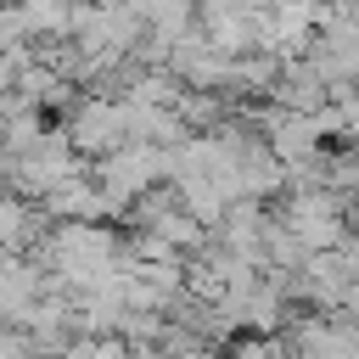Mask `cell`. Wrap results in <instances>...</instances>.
Returning a JSON list of instances; mask_svg holds the SVG:
<instances>
[{
  "label": "cell",
  "mask_w": 359,
  "mask_h": 359,
  "mask_svg": "<svg viewBox=\"0 0 359 359\" xmlns=\"http://www.w3.org/2000/svg\"><path fill=\"white\" fill-rule=\"evenodd\" d=\"M45 286H50V275L34 252H0V320L17 325L45 297Z\"/></svg>",
  "instance_id": "7a4b0ae2"
},
{
  "label": "cell",
  "mask_w": 359,
  "mask_h": 359,
  "mask_svg": "<svg viewBox=\"0 0 359 359\" xmlns=\"http://www.w3.org/2000/svg\"><path fill=\"white\" fill-rule=\"evenodd\" d=\"M146 28H151V34H163V39H180V34H191V28H196V0H157Z\"/></svg>",
  "instance_id": "ba28073f"
},
{
  "label": "cell",
  "mask_w": 359,
  "mask_h": 359,
  "mask_svg": "<svg viewBox=\"0 0 359 359\" xmlns=\"http://www.w3.org/2000/svg\"><path fill=\"white\" fill-rule=\"evenodd\" d=\"M17 6V22L28 39H50V34H67V17H73V0H11Z\"/></svg>",
  "instance_id": "8992f818"
},
{
  "label": "cell",
  "mask_w": 359,
  "mask_h": 359,
  "mask_svg": "<svg viewBox=\"0 0 359 359\" xmlns=\"http://www.w3.org/2000/svg\"><path fill=\"white\" fill-rule=\"evenodd\" d=\"M174 112H180V123H185L191 135H213V129L236 112V95H230V90H208V84H185V95L174 101Z\"/></svg>",
  "instance_id": "5b68a950"
},
{
  "label": "cell",
  "mask_w": 359,
  "mask_h": 359,
  "mask_svg": "<svg viewBox=\"0 0 359 359\" xmlns=\"http://www.w3.org/2000/svg\"><path fill=\"white\" fill-rule=\"evenodd\" d=\"M50 224L56 219L45 213V202H34V196H22L11 185L0 191V252H34Z\"/></svg>",
  "instance_id": "277c9868"
},
{
  "label": "cell",
  "mask_w": 359,
  "mask_h": 359,
  "mask_svg": "<svg viewBox=\"0 0 359 359\" xmlns=\"http://www.w3.org/2000/svg\"><path fill=\"white\" fill-rule=\"evenodd\" d=\"M185 95V79L174 67H146L135 84H129V101H146V107H174Z\"/></svg>",
  "instance_id": "52a82bcc"
},
{
  "label": "cell",
  "mask_w": 359,
  "mask_h": 359,
  "mask_svg": "<svg viewBox=\"0 0 359 359\" xmlns=\"http://www.w3.org/2000/svg\"><path fill=\"white\" fill-rule=\"evenodd\" d=\"M67 135H73V146H79L90 163L107 157V151H118V146H129V129H123V95H95V90H84L79 107L67 112Z\"/></svg>",
  "instance_id": "6da1fadb"
},
{
  "label": "cell",
  "mask_w": 359,
  "mask_h": 359,
  "mask_svg": "<svg viewBox=\"0 0 359 359\" xmlns=\"http://www.w3.org/2000/svg\"><path fill=\"white\" fill-rule=\"evenodd\" d=\"M269 101L286 107V112H320V107H331V84H325V73L297 50V56H280V79H275Z\"/></svg>",
  "instance_id": "3957f363"
}]
</instances>
